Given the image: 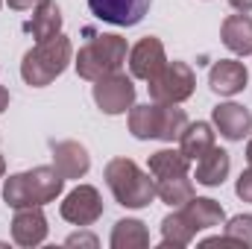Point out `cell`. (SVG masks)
I'll return each mask as SVG.
<instances>
[{
  "label": "cell",
  "instance_id": "6da1fadb",
  "mask_svg": "<svg viewBox=\"0 0 252 249\" xmlns=\"http://www.w3.org/2000/svg\"><path fill=\"white\" fill-rule=\"evenodd\" d=\"M73 59V47L67 35H50L44 41H35L32 50L24 53L21 59V76L30 88H44L50 85L56 76H62L64 67Z\"/></svg>",
  "mask_w": 252,
  "mask_h": 249
},
{
  "label": "cell",
  "instance_id": "7a4b0ae2",
  "mask_svg": "<svg viewBox=\"0 0 252 249\" xmlns=\"http://www.w3.org/2000/svg\"><path fill=\"white\" fill-rule=\"evenodd\" d=\"M64 187V176L56 167H32L3 182V199L9 208H30L53 202Z\"/></svg>",
  "mask_w": 252,
  "mask_h": 249
},
{
  "label": "cell",
  "instance_id": "3957f363",
  "mask_svg": "<svg viewBox=\"0 0 252 249\" xmlns=\"http://www.w3.org/2000/svg\"><path fill=\"white\" fill-rule=\"evenodd\" d=\"M88 35L91 38L79 47L76 62H73L79 79L97 82L100 76L121 70V64L129 56V44H126L124 35H118V32H91V30H88Z\"/></svg>",
  "mask_w": 252,
  "mask_h": 249
},
{
  "label": "cell",
  "instance_id": "277c9868",
  "mask_svg": "<svg viewBox=\"0 0 252 249\" xmlns=\"http://www.w3.org/2000/svg\"><path fill=\"white\" fill-rule=\"evenodd\" d=\"M103 176L112 196L124 208H147L156 199V179H150V173H144L132 158H112Z\"/></svg>",
  "mask_w": 252,
  "mask_h": 249
},
{
  "label": "cell",
  "instance_id": "5b68a950",
  "mask_svg": "<svg viewBox=\"0 0 252 249\" xmlns=\"http://www.w3.org/2000/svg\"><path fill=\"white\" fill-rule=\"evenodd\" d=\"M147 88L153 103H185L196 88V73L188 62H167Z\"/></svg>",
  "mask_w": 252,
  "mask_h": 249
},
{
  "label": "cell",
  "instance_id": "8992f818",
  "mask_svg": "<svg viewBox=\"0 0 252 249\" xmlns=\"http://www.w3.org/2000/svg\"><path fill=\"white\" fill-rule=\"evenodd\" d=\"M91 94H94V103H97V109L103 115H126L135 106V82L124 70L100 76L94 82Z\"/></svg>",
  "mask_w": 252,
  "mask_h": 249
},
{
  "label": "cell",
  "instance_id": "52a82bcc",
  "mask_svg": "<svg viewBox=\"0 0 252 249\" xmlns=\"http://www.w3.org/2000/svg\"><path fill=\"white\" fill-rule=\"evenodd\" d=\"M59 214L67 223H73V226H91V223H97L103 217V196H100L97 187L76 185L64 196Z\"/></svg>",
  "mask_w": 252,
  "mask_h": 249
},
{
  "label": "cell",
  "instance_id": "ba28073f",
  "mask_svg": "<svg viewBox=\"0 0 252 249\" xmlns=\"http://www.w3.org/2000/svg\"><path fill=\"white\" fill-rule=\"evenodd\" d=\"M129 73L135 76V79H144V82H150V79H156L161 70H164V64H167V53H164V44H161V38H156V35H144L135 47H129Z\"/></svg>",
  "mask_w": 252,
  "mask_h": 249
},
{
  "label": "cell",
  "instance_id": "9c48e42d",
  "mask_svg": "<svg viewBox=\"0 0 252 249\" xmlns=\"http://www.w3.org/2000/svg\"><path fill=\"white\" fill-rule=\"evenodd\" d=\"M153 0H88V9L94 18L115 24V27H135L150 12Z\"/></svg>",
  "mask_w": 252,
  "mask_h": 249
},
{
  "label": "cell",
  "instance_id": "30bf717a",
  "mask_svg": "<svg viewBox=\"0 0 252 249\" xmlns=\"http://www.w3.org/2000/svg\"><path fill=\"white\" fill-rule=\"evenodd\" d=\"M47 238V217L41 211V205H30V208H15L12 217V241L18 247H38Z\"/></svg>",
  "mask_w": 252,
  "mask_h": 249
},
{
  "label": "cell",
  "instance_id": "8fae6325",
  "mask_svg": "<svg viewBox=\"0 0 252 249\" xmlns=\"http://www.w3.org/2000/svg\"><path fill=\"white\" fill-rule=\"evenodd\" d=\"M214 129L226 138V141H244L252 132V112L241 103H220L211 112Z\"/></svg>",
  "mask_w": 252,
  "mask_h": 249
},
{
  "label": "cell",
  "instance_id": "7c38bea8",
  "mask_svg": "<svg viewBox=\"0 0 252 249\" xmlns=\"http://www.w3.org/2000/svg\"><path fill=\"white\" fill-rule=\"evenodd\" d=\"M247 79H250V73H247L244 62H238V59H220L208 70V88L220 97L241 94L247 88Z\"/></svg>",
  "mask_w": 252,
  "mask_h": 249
},
{
  "label": "cell",
  "instance_id": "4fadbf2b",
  "mask_svg": "<svg viewBox=\"0 0 252 249\" xmlns=\"http://www.w3.org/2000/svg\"><path fill=\"white\" fill-rule=\"evenodd\" d=\"M53 167L64 179H82L91 167V156L79 141H53Z\"/></svg>",
  "mask_w": 252,
  "mask_h": 249
},
{
  "label": "cell",
  "instance_id": "5bb4252c",
  "mask_svg": "<svg viewBox=\"0 0 252 249\" xmlns=\"http://www.w3.org/2000/svg\"><path fill=\"white\" fill-rule=\"evenodd\" d=\"M179 211L185 214V220L190 223L193 232H205V229H214V226L226 223L223 205L211 196H190L185 205H179Z\"/></svg>",
  "mask_w": 252,
  "mask_h": 249
},
{
  "label": "cell",
  "instance_id": "9a60e30c",
  "mask_svg": "<svg viewBox=\"0 0 252 249\" xmlns=\"http://www.w3.org/2000/svg\"><path fill=\"white\" fill-rule=\"evenodd\" d=\"M220 38H223V44L235 56H250L252 53V18L247 12L229 15L223 21V27H220Z\"/></svg>",
  "mask_w": 252,
  "mask_h": 249
},
{
  "label": "cell",
  "instance_id": "2e32d148",
  "mask_svg": "<svg viewBox=\"0 0 252 249\" xmlns=\"http://www.w3.org/2000/svg\"><path fill=\"white\" fill-rule=\"evenodd\" d=\"M229 170H232V156L214 144V147L196 161V182L205 185V187H217V185L226 182Z\"/></svg>",
  "mask_w": 252,
  "mask_h": 249
},
{
  "label": "cell",
  "instance_id": "e0dca14e",
  "mask_svg": "<svg viewBox=\"0 0 252 249\" xmlns=\"http://www.w3.org/2000/svg\"><path fill=\"white\" fill-rule=\"evenodd\" d=\"M27 32L35 41H44L50 35H59L62 32V9H59V3L56 0H41L32 9V21L27 24Z\"/></svg>",
  "mask_w": 252,
  "mask_h": 249
},
{
  "label": "cell",
  "instance_id": "ac0fdd59",
  "mask_svg": "<svg viewBox=\"0 0 252 249\" xmlns=\"http://www.w3.org/2000/svg\"><path fill=\"white\" fill-rule=\"evenodd\" d=\"M129 132L138 141H150L161 135V103H144L129 109Z\"/></svg>",
  "mask_w": 252,
  "mask_h": 249
},
{
  "label": "cell",
  "instance_id": "d6986e66",
  "mask_svg": "<svg viewBox=\"0 0 252 249\" xmlns=\"http://www.w3.org/2000/svg\"><path fill=\"white\" fill-rule=\"evenodd\" d=\"M190 158L182 153V150H158L150 156V176L156 182L161 179H173V176H188Z\"/></svg>",
  "mask_w": 252,
  "mask_h": 249
},
{
  "label": "cell",
  "instance_id": "ffe728a7",
  "mask_svg": "<svg viewBox=\"0 0 252 249\" xmlns=\"http://www.w3.org/2000/svg\"><path fill=\"white\" fill-rule=\"evenodd\" d=\"M211 147H214V126L205 124V121L188 124L185 132L179 135V150L188 156L190 161H199Z\"/></svg>",
  "mask_w": 252,
  "mask_h": 249
},
{
  "label": "cell",
  "instance_id": "44dd1931",
  "mask_svg": "<svg viewBox=\"0 0 252 249\" xmlns=\"http://www.w3.org/2000/svg\"><path fill=\"white\" fill-rule=\"evenodd\" d=\"M112 249H147L150 247V232L141 220L135 217H126L118 220L115 229H112Z\"/></svg>",
  "mask_w": 252,
  "mask_h": 249
},
{
  "label": "cell",
  "instance_id": "7402d4cb",
  "mask_svg": "<svg viewBox=\"0 0 252 249\" xmlns=\"http://www.w3.org/2000/svg\"><path fill=\"white\" fill-rule=\"evenodd\" d=\"M193 238H196V232L190 229V223L185 220L182 211H173V214H167L161 220V247L164 249H170V247L182 249V247H188Z\"/></svg>",
  "mask_w": 252,
  "mask_h": 249
},
{
  "label": "cell",
  "instance_id": "603a6c76",
  "mask_svg": "<svg viewBox=\"0 0 252 249\" xmlns=\"http://www.w3.org/2000/svg\"><path fill=\"white\" fill-rule=\"evenodd\" d=\"M156 196H158L161 202H167V205L179 208V205H185L190 196H193V182H190L188 176L161 179V182H156Z\"/></svg>",
  "mask_w": 252,
  "mask_h": 249
},
{
  "label": "cell",
  "instance_id": "cb8c5ba5",
  "mask_svg": "<svg viewBox=\"0 0 252 249\" xmlns=\"http://www.w3.org/2000/svg\"><path fill=\"white\" fill-rule=\"evenodd\" d=\"M188 126V115L185 109H179V103H161V135L158 141H167L173 144Z\"/></svg>",
  "mask_w": 252,
  "mask_h": 249
},
{
  "label": "cell",
  "instance_id": "d4e9b609",
  "mask_svg": "<svg viewBox=\"0 0 252 249\" xmlns=\"http://www.w3.org/2000/svg\"><path fill=\"white\" fill-rule=\"evenodd\" d=\"M226 238H232L238 247H252V214H238L226 223Z\"/></svg>",
  "mask_w": 252,
  "mask_h": 249
},
{
  "label": "cell",
  "instance_id": "484cf974",
  "mask_svg": "<svg viewBox=\"0 0 252 249\" xmlns=\"http://www.w3.org/2000/svg\"><path fill=\"white\" fill-rule=\"evenodd\" d=\"M235 193H238L244 202H252V164L238 176V182H235Z\"/></svg>",
  "mask_w": 252,
  "mask_h": 249
},
{
  "label": "cell",
  "instance_id": "4316f807",
  "mask_svg": "<svg viewBox=\"0 0 252 249\" xmlns=\"http://www.w3.org/2000/svg\"><path fill=\"white\" fill-rule=\"evenodd\" d=\"M64 244H67V247H91V249H94L100 241H97L94 235H88V232H79V235H70Z\"/></svg>",
  "mask_w": 252,
  "mask_h": 249
},
{
  "label": "cell",
  "instance_id": "83f0119b",
  "mask_svg": "<svg viewBox=\"0 0 252 249\" xmlns=\"http://www.w3.org/2000/svg\"><path fill=\"white\" fill-rule=\"evenodd\" d=\"M41 0H6V6L9 9H15V12H27V9H35Z\"/></svg>",
  "mask_w": 252,
  "mask_h": 249
},
{
  "label": "cell",
  "instance_id": "f1b7e54d",
  "mask_svg": "<svg viewBox=\"0 0 252 249\" xmlns=\"http://www.w3.org/2000/svg\"><path fill=\"white\" fill-rule=\"evenodd\" d=\"M238 12H252V0H229Z\"/></svg>",
  "mask_w": 252,
  "mask_h": 249
},
{
  "label": "cell",
  "instance_id": "f546056e",
  "mask_svg": "<svg viewBox=\"0 0 252 249\" xmlns=\"http://www.w3.org/2000/svg\"><path fill=\"white\" fill-rule=\"evenodd\" d=\"M6 109H9V91H6V88L0 85V115H3Z\"/></svg>",
  "mask_w": 252,
  "mask_h": 249
},
{
  "label": "cell",
  "instance_id": "4dcf8cb0",
  "mask_svg": "<svg viewBox=\"0 0 252 249\" xmlns=\"http://www.w3.org/2000/svg\"><path fill=\"white\" fill-rule=\"evenodd\" d=\"M247 161L252 164V138H250V144H247Z\"/></svg>",
  "mask_w": 252,
  "mask_h": 249
},
{
  "label": "cell",
  "instance_id": "1f68e13d",
  "mask_svg": "<svg viewBox=\"0 0 252 249\" xmlns=\"http://www.w3.org/2000/svg\"><path fill=\"white\" fill-rule=\"evenodd\" d=\"M3 173H6V161H3V156H0V179H3Z\"/></svg>",
  "mask_w": 252,
  "mask_h": 249
},
{
  "label": "cell",
  "instance_id": "d6a6232c",
  "mask_svg": "<svg viewBox=\"0 0 252 249\" xmlns=\"http://www.w3.org/2000/svg\"><path fill=\"white\" fill-rule=\"evenodd\" d=\"M0 6H3V0H0Z\"/></svg>",
  "mask_w": 252,
  "mask_h": 249
}]
</instances>
